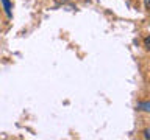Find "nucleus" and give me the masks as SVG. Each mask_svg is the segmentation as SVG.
Segmentation results:
<instances>
[{"label": "nucleus", "mask_w": 150, "mask_h": 140, "mask_svg": "<svg viewBox=\"0 0 150 140\" xmlns=\"http://www.w3.org/2000/svg\"><path fill=\"white\" fill-rule=\"evenodd\" d=\"M0 2H2V5H3V8H5V13H6V16H8V17H11V8H13L11 2H9V0H0Z\"/></svg>", "instance_id": "1"}, {"label": "nucleus", "mask_w": 150, "mask_h": 140, "mask_svg": "<svg viewBox=\"0 0 150 140\" xmlns=\"http://www.w3.org/2000/svg\"><path fill=\"white\" fill-rule=\"evenodd\" d=\"M138 109H141V111H144V112H149L150 111V103L149 101H142V103H138Z\"/></svg>", "instance_id": "2"}, {"label": "nucleus", "mask_w": 150, "mask_h": 140, "mask_svg": "<svg viewBox=\"0 0 150 140\" xmlns=\"http://www.w3.org/2000/svg\"><path fill=\"white\" fill-rule=\"evenodd\" d=\"M144 47H145V50H149V48H150V37H149V36L144 39Z\"/></svg>", "instance_id": "3"}, {"label": "nucleus", "mask_w": 150, "mask_h": 140, "mask_svg": "<svg viewBox=\"0 0 150 140\" xmlns=\"http://www.w3.org/2000/svg\"><path fill=\"white\" fill-rule=\"evenodd\" d=\"M149 137H150V131L145 129V131H144V139H149Z\"/></svg>", "instance_id": "4"}, {"label": "nucleus", "mask_w": 150, "mask_h": 140, "mask_svg": "<svg viewBox=\"0 0 150 140\" xmlns=\"http://www.w3.org/2000/svg\"><path fill=\"white\" fill-rule=\"evenodd\" d=\"M144 6H145V9H149V0H144Z\"/></svg>", "instance_id": "5"}]
</instances>
